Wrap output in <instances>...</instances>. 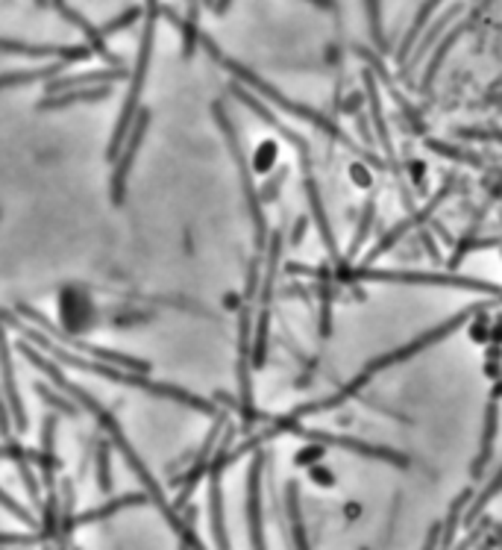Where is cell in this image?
<instances>
[{
	"mask_svg": "<svg viewBox=\"0 0 502 550\" xmlns=\"http://www.w3.org/2000/svg\"><path fill=\"white\" fill-rule=\"evenodd\" d=\"M215 118H218V124L223 127L226 144H230V151H232V156H235V162H239L241 183H244V194H247L250 215H253V221H255V244H259V248H264V242H268V224H264V215H262L259 198H255V185H253V176H250L247 156H244L241 144H239V135H235V127L230 124V118H226V112H223V106H221V103H215Z\"/></svg>",
	"mask_w": 502,
	"mask_h": 550,
	"instance_id": "5b68a950",
	"label": "cell"
},
{
	"mask_svg": "<svg viewBox=\"0 0 502 550\" xmlns=\"http://www.w3.org/2000/svg\"><path fill=\"white\" fill-rule=\"evenodd\" d=\"M368 18H370L373 42L379 47H385V36H382V21H379V0H368Z\"/></svg>",
	"mask_w": 502,
	"mask_h": 550,
	"instance_id": "d4e9b609",
	"label": "cell"
},
{
	"mask_svg": "<svg viewBox=\"0 0 502 550\" xmlns=\"http://www.w3.org/2000/svg\"><path fill=\"white\" fill-rule=\"evenodd\" d=\"M226 6H230V0H215V12H218V15L226 12Z\"/></svg>",
	"mask_w": 502,
	"mask_h": 550,
	"instance_id": "1f68e13d",
	"label": "cell"
},
{
	"mask_svg": "<svg viewBox=\"0 0 502 550\" xmlns=\"http://www.w3.org/2000/svg\"><path fill=\"white\" fill-rule=\"evenodd\" d=\"M144 12H142V9L139 6H133V9H126V12L121 15V18H115V21H109V24H103L101 27V33L103 36H112V33H117V29H124V27H130L133 21H139V18H142Z\"/></svg>",
	"mask_w": 502,
	"mask_h": 550,
	"instance_id": "603a6c76",
	"label": "cell"
},
{
	"mask_svg": "<svg viewBox=\"0 0 502 550\" xmlns=\"http://www.w3.org/2000/svg\"><path fill=\"white\" fill-rule=\"evenodd\" d=\"M470 500V492H465L461 495L456 504H452V509H449V518H447V527H444V545H449L452 542V533H456V521H458V513H461V506H465Z\"/></svg>",
	"mask_w": 502,
	"mask_h": 550,
	"instance_id": "484cf974",
	"label": "cell"
},
{
	"mask_svg": "<svg viewBox=\"0 0 502 550\" xmlns=\"http://www.w3.org/2000/svg\"><path fill=\"white\" fill-rule=\"evenodd\" d=\"M97 456V483L103 492H112V474H109V441H101L94 450Z\"/></svg>",
	"mask_w": 502,
	"mask_h": 550,
	"instance_id": "7402d4cb",
	"label": "cell"
},
{
	"mask_svg": "<svg viewBox=\"0 0 502 550\" xmlns=\"http://www.w3.org/2000/svg\"><path fill=\"white\" fill-rule=\"evenodd\" d=\"M309 4L320 6V9H335V0H309Z\"/></svg>",
	"mask_w": 502,
	"mask_h": 550,
	"instance_id": "4dcf8cb0",
	"label": "cell"
},
{
	"mask_svg": "<svg viewBox=\"0 0 502 550\" xmlns=\"http://www.w3.org/2000/svg\"><path fill=\"white\" fill-rule=\"evenodd\" d=\"M438 4H441V0H426V4L420 6V12H417V18H415V24H411V29H409L406 38H402V45H400V62H406L409 47L415 45V38L423 33V29H426L429 18H432V12H435V9H438Z\"/></svg>",
	"mask_w": 502,
	"mask_h": 550,
	"instance_id": "2e32d148",
	"label": "cell"
},
{
	"mask_svg": "<svg viewBox=\"0 0 502 550\" xmlns=\"http://www.w3.org/2000/svg\"><path fill=\"white\" fill-rule=\"evenodd\" d=\"M285 500H288V515H291V521H294V542H297V547H306V538H303V518H300V492H297V483H288Z\"/></svg>",
	"mask_w": 502,
	"mask_h": 550,
	"instance_id": "44dd1931",
	"label": "cell"
},
{
	"mask_svg": "<svg viewBox=\"0 0 502 550\" xmlns=\"http://www.w3.org/2000/svg\"><path fill=\"white\" fill-rule=\"evenodd\" d=\"M53 433H56V415H45V427H42V450L45 454H53Z\"/></svg>",
	"mask_w": 502,
	"mask_h": 550,
	"instance_id": "f1b7e54d",
	"label": "cell"
},
{
	"mask_svg": "<svg viewBox=\"0 0 502 550\" xmlns=\"http://www.w3.org/2000/svg\"><path fill=\"white\" fill-rule=\"evenodd\" d=\"M370 221H373V203H368V209H364V218H361V224H359V230H356V239H352L350 257H356L359 244L364 242V235H368V227H370Z\"/></svg>",
	"mask_w": 502,
	"mask_h": 550,
	"instance_id": "83f0119b",
	"label": "cell"
},
{
	"mask_svg": "<svg viewBox=\"0 0 502 550\" xmlns=\"http://www.w3.org/2000/svg\"><path fill=\"white\" fill-rule=\"evenodd\" d=\"M36 395L42 398L47 406H53L56 412H65V415H71V418L80 415V409H77L71 400L62 398V395H56V391L51 386H45V382H36Z\"/></svg>",
	"mask_w": 502,
	"mask_h": 550,
	"instance_id": "ffe728a7",
	"label": "cell"
},
{
	"mask_svg": "<svg viewBox=\"0 0 502 550\" xmlns=\"http://www.w3.org/2000/svg\"><path fill=\"white\" fill-rule=\"evenodd\" d=\"M0 377H4V395H6L9 415H12V427L24 433L27 412H24L21 398H18V389H15V371H12V357H9V341H6L4 324H0Z\"/></svg>",
	"mask_w": 502,
	"mask_h": 550,
	"instance_id": "9c48e42d",
	"label": "cell"
},
{
	"mask_svg": "<svg viewBox=\"0 0 502 550\" xmlns=\"http://www.w3.org/2000/svg\"><path fill=\"white\" fill-rule=\"evenodd\" d=\"M0 321L12 324L15 330L27 332L29 341H36V345L42 348V353H47V357H53L56 362H62V365H68V368H80V371H85V374H97V377H106V380H112V382H121V386L142 389V391H147V395H153V398L176 400V404L191 406V409H197V412H206V415H218V409H215V404H209V400H203V398L191 395V391H185V389H180V386H171V382H156V380H150L147 374H142V371H130V368L112 365V362H103V359H85V357H77V353L62 350L53 339L42 336V332L33 330V327H29V324H24L21 318H15L12 312H4V309H0Z\"/></svg>",
	"mask_w": 502,
	"mask_h": 550,
	"instance_id": "7a4b0ae2",
	"label": "cell"
},
{
	"mask_svg": "<svg viewBox=\"0 0 502 550\" xmlns=\"http://www.w3.org/2000/svg\"><path fill=\"white\" fill-rule=\"evenodd\" d=\"M356 280H379V283H415V286H458V289H476L485 294L502 298V289L494 283L476 280V277H444V274H417V271H376V268H359L352 274Z\"/></svg>",
	"mask_w": 502,
	"mask_h": 550,
	"instance_id": "277c9868",
	"label": "cell"
},
{
	"mask_svg": "<svg viewBox=\"0 0 502 550\" xmlns=\"http://www.w3.org/2000/svg\"><path fill=\"white\" fill-rule=\"evenodd\" d=\"M303 230H306V218H300V221H297V230H294V239H291L294 244H297V242L303 239Z\"/></svg>",
	"mask_w": 502,
	"mask_h": 550,
	"instance_id": "f546056e",
	"label": "cell"
},
{
	"mask_svg": "<svg viewBox=\"0 0 502 550\" xmlns=\"http://www.w3.org/2000/svg\"><path fill=\"white\" fill-rule=\"evenodd\" d=\"M126 71L121 65H112L109 71H85V74H74V77H59L47 92L56 94V92H68V88H77V86H101V83H115V80H124Z\"/></svg>",
	"mask_w": 502,
	"mask_h": 550,
	"instance_id": "4fadbf2b",
	"label": "cell"
},
{
	"mask_svg": "<svg viewBox=\"0 0 502 550\" xmlns=\"http://www.w3.org/2000/svg\"><path fill=\"white\" fill-rule=\"evenodd\" d=\"M497 395H502V386H497Z\"/></svg>",
	"mask_w": 502,
	"mask_h": 550,
	"instance_id": "d6a6232c",
	"label": "cell"
},
{
	"mask_svg": "<svg viewBox=\"0 0 502 550\" xmlns=\"http://www.w3.org/2000/svg\"><path fill=\"white\" fill-rule=\"evenodd\" d=\"M65 65L68 62L59 59V62L51 65V68H36V71H18V74H0V92H4V88H12V86H27V83H36V80H47V77L62 71Z\"/></svg>",
	"mask_w": 502,
	"mask_h": 550,
	"instance_id": "9a60e30c",
	"label": "cell"
},
{
	"mask_svg": "<svg viewBox=\"0 0 502 550\" xmlns=\"http://www.w3.org/2000/svg\"><path fill=\"white\" fill-rule=\"evenodd\" d=\"M465 29H467V24H461V27H456V29H452V33L444 38V42H441L438 45V51H435V56H432V62L426 65V74H423V88H429V83L432 80H435V74H438V68H441V62H444V56L449 53V47L452 45H456L458 42V38H461V33H465Z\"/></svg>",
	"mask_w": 502,
	"mask_h": 550,
	"instance_id": "ac0fdd59",
	"label": "cell"
},
{
	"mask_svg": "<svg viewBox=\"0 0 502 550\" xmlns=\"http://www.w3.org/2000/svg\"><path fill=\"white\" fill-rule=\"evenodd\" d=\"M461 12H465V4H456V6H449L447 12L438 18V21H435V27H432L429 33L423 36V45L417 47V53H415V62H420V56L426 53L432 45H435V38L441 36V29H447V27H449V21H452V18H458Z\"/></svg>",
	"mask_w": 502,
	"mask_h": 550,
	"instance_id": "d6986e66",
	"label": "cell"
},
{
	"mask_svg": "<svg viewBox=\"0 0 502 550\" xmlns=\"http://www.w3.org/2000/svg\"><path fill=\"white\" fill-rule=\"evenodd\" d=\"M18 348H21V353H24V357H27L29 362H33V365H36L38 371H45V374L51 377V380L56 382V386L65 391V395H71V398L77 400V404H80L83 409H88V412H92V415H94L97 421H101V427L106 430V433H109L112 445H115L117 450H121L124 463L130 465V471H133V474L142 480L144 492L150 495V500H153L156 506H159V513L165 515V521H167V524H171V527L176 529V536L182 538V545H189V547H200V542H197V538H194V533H191V527H185V524H182V518L176 515V509H174L171 504H167L165 492H162V488H159V483H156V480H153V474H150V471H147V465L142 463V456L135 454V450H133V445H130V441H126L124 430H121V424H117V418L112 415V412H106V409H103L101 404H97V398H92V395H88L85 389L74 386V382L68 380V377L62 374V371H59V368L53 365V359H47L45 353H38L36 348H29V345H18Z\"/></svg>",
	"mask_w": 502,
	"mask_h": 550,
	"instance_id": "6da1fadb",
	"label": "cell"
},
{
	"mask_svg": "<svg viewBox=\"0 0 502 550\" xmlns=\"http://www.w3.org/2000/svg\"><path fill=\"white\" fill-rule=\"evenodd\" d=\"M147 124H150V112L139 110V115H135V121L130 127V133H126V139H124L121 153H117V160H115V174H112V203L115 206H121L124 198H126V176H130L133 160H135V153H139V147L144 142Z\"/></svg>",
	"mask_w": 502,
	"mask_h": 550,
	"instance_id": "52a82bcc",
	"label": "cell"
},
{
	"mask_svg": "<svg viewBox=\"0 0 502 550\" xmlns=\"http://www.w3.org/2000/svg\"><path fill=\"white\" fill-rule=\"evenodd\" d=\"M206 4H215V0H206Z\"/></svg>",
	"mask_w": 502,
	"mask_h": 550,
	"instance_id": "836d02e7",
	"label": "cell"
},
{
	"mask_svg": "<svg viewBox=\"0 0 502 550\" xmlns=\"http://www.w3.org/2000/svg\"><path fill=\"white\" fill-rule=\"evenodd\" d=\"M103 97H109V83H101L94 88H68V92H56L53 97H45L42 103H38V110H65V106L71 103H85V101H103Z\"/></svg>",
	"mask_w": 502,
	"mask_h": 550,
	"instance_id": "7c38bea8",
	"label": "cell"
},
{
	"mask_svg": "<svg viewBox=\"0 0 502 550\" xmlns=\"http://www.w3.org/2000/svg\"><path fill=\"white\" fill-rule=\"evenodd\" d=\"M0 506H4V509H9V515L21 518V521H24V524H36V518H33V515H29V513H27V509H24L21 504H15V500H12V497H9V495L4 492V488H0Z\"/></svg>",
	"mask_w": 502,
	"mask_h": 550,
	"instance_id": "4316f807",
	"label": "cell"
},
{
	"mask_svg": "<svg viewBox=\"0 0 502 550\" xmlns=\"http://www.w3.org/2000/svg\"><path fill=\"white\" fill-rule=\"evenodd\" d=\"M147 500H150V495H147V492L121 495V497L109 500V504H103V506H97V509H88V513H83V515H77V524L103 521V518H112L115 513H121V509H126V506H139V504H147Z\"/></svg>",
	"mask_w": 502,
	"mask_h": 550,
	"instance_id": "5bb4252c",
	"label": "cell"
},
{
	"mask_svg": "<svg viewBox=\"0 0 502 550\" xmlns=\"http://www.w3.org/2000/svg\"><path fill=\"white\" fill-rule=\"evenodd\" d=\"M232 94H239L241 97V103H247L250 106V110L255 112V115H259L262 118V121H268L271 127H273V130H277L279 135H282V139L285 142H291L294 147H297V153L303 156V168H306V176L312 174V151H309V142L306 139H300V135L297 133H291V130H285V127L277 121V118H273L268 110H264V106L259 103V101H255V97L253 94H247V92H244V88L241 86H232Z\"/></svg>",
	"mask_w": 502,
	"mask_h": 550,
	"instance_id": "8fae6325",
	"label": "cell"
},
{
	"mask_svg": "<svg viewBox=\"0 0 502 550\" xmlns=\"http://www.w3.org/2000/svg\"><path fill=\"white\" fill-rule=\"evenodd\" d=\"M499 488H502V468H499V474H497V477H494V480H490V483H488V488H485V492H482V495L476 497V504H474V509H470L467 521H474V518L479 515V509L485 506L488 500L494 497V495H499Z\"/></svg>",
	"mask_w": 502,
	"mask_h": 550,
	"instance_id": "cb8c5ba5",
	"label": "cell"
},
{
	"mask_svg": "<svg viewBox=\"0 0 502 550\" xmlns=\"http://www.w3.org/2000/svg\"><path fill=\"white\" fill-rule=\"evenodd\" d=\"M497 415H499V406L490 404L488 406V415H485V436H482V454L474 465V474H482V468L490 459V450H494V436H497Z\"/></svg>",
	"mask_w": 502,
	"mask_h": 550,
	"instance_id": "e0dca14e",
	"label": "cell"
},
{
	"mask_svg": "<svg viewBox=\"0 0 502 550\" xmlns=\"http://www.w3.org/2000/svg\"><path fill=\"white\" fill-rule=\"evenodd\" d=\"M200 45L206 47V53H209V56L215 59V62H221V65L226 68V71H232L235 77H239V80H241V83H247V86H253V88H255V92H259L262 97H268V101H273V103H277V106H282V110H285V112H291V115H297V118H306V121H309V124H314V127H318V130H323V133H329V135H332V139H338L341 144H347V147H350V151H356V153H361V156H364V160H370L373 165H379L376 160H373V156H370V153H364V151H361V147H359V144H352V142L347 139V135H344V133L338 130V127H335V124L329 121V118H323L320 112H314V110H309V106H303V103H294V101H288V97H282V94L277 92V88H273L271 83H264V80H262V77H255V74L250 71V68H244L241 62H235V59H230V56H223V53L218 51V45H215V42H212V38H209V36H200Z\"/></svg>",
	"mask_w": 502,
	"mask_h": 550,
	"instance_id": "3957f363",
	"label": "cell"
},
{
	"mask_svg": "<svg viewBox=\"0 0 502 550\" xmlns=\"http://www.w3.org/2000/svg\"><path fill=\"white\" fill-rule=\"evenodd\" d=\"M262 468L264 454H255L247 477V518H250V542L253 547H264L262 538Z\"/></svg>",
	"mask_w": 502,
	"mask_h": 550,
	"instance_id": "30bf717a",
	"label": "cell"
},
{
	"mask_svg": "<svg viewBox=\"0 0 502 550\" xmlns=\"http://www.w3.org/2000/svg\"><path fill=\"white\" fill-rule=\"evenodd\" d=\"M0 53H18V56H36L47 59L56 56L62 62H80L88 59L94 51L92 47H68V45H29V42H15V38H0Z\"/></svg>",
	"mask_w": 502,
	"mask_h": 550,
	"instance_id": "ba28073f",
	"label": "cell"
},
{
	"mask_svg": "<svg viewBox=\"0 0 502 550\" xmlns=\"http://www.w3.org/2000/svg\"><path fill=\"white\" fill-rule=\"evenodd\" d=\"M279 430H291L309 441H323V445H332V447H344V450H352V454H361V456H370V459H385V463H393L397 468H406L409 465V456L397 454V450H388V447H376V445H368V441H359V439H350V436H335V433H320V430H303L291 421H279Z\"/></svg>",
	"mask_w": 502,
	"mask_h": 550,
	"instance_id": "8992f818",
	"label": "cell"
}]
</instances>
